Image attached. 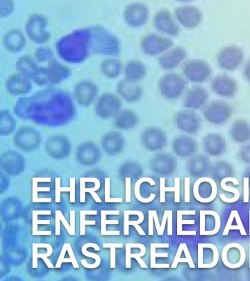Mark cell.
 Here are the masks:
<instances>
[{
  "label": "cell",
  "mask_w": 250,
  "mask_h": 281,
  "mask_svg": "<svg viewBox=\"0 0 250 281\" xmlns=\"http://www.w3.org/2000/svg\"><path fill=\"white\" fill-rule=\"evenodd\" d=\"M15 112L21 118H33L36 115L40 118L45 115L50 116V119L53 115L64 117L75 113L70 97L56 90L43 91L29 98L20 99L15 105Z\"/></svg>",
  "instance_id": "1"
},
{
  "label": "cell",
  "mask_w": 250,
  "mask_h": 281,
  "mask_svg": "<svg viewBox=\"0 0 250 281\" xmlns=\"http://www.w3.org/2000/svg\"><path fill=\"white\" fill-rule=\"evenodd\" d=\"M58 54L65 61L81 63L92 51L89 28L77 29L62 37L56 43Z\"/></svg>",
  "instance_id": "2"
},
{
  "label": "cell",
  "mask_w": 250,
  "mask_h": 281,
  "mask_svg": "<svg viewBox=\"0 0 250 281\" xmlns=\"http://www.w3.org/2000/svg\"><path fill=\"white\" fill-rule=\"evenodd\" d=\"M92 52L105 55H116L121 50L119 40L105 28L100 26L89 28Z\"/></svg>",
  "instance_id": "3"
},
{
  "label": "cell",
  "mask_w": 250,
  "mask_h": 281,
  "mask_svg": "<svg viewBox=\"0 0 250 281\" xmlns=\"http://www.w3.org/2000/svg\"><path fill=\"white\" fill-rule=\"evenodd\" d=\"M71 71L57 60H51L46 67L38 68L33 80L38 86L57 84L68 79Z\"/></svg>",
  "instance_id": "4"
},
{
  "label": "cell",
  "mask_w": 250,
  "mask_h": 281,
  "mask_svg": "<svg viewBox=\"0 0 250 281\" xmlns=\"http://www.w3.org/2000/svg\"><path fill=\"white\" fill-rule=\"evenodd\" d=\"M48 19L40 13H33L27 18L25 24L26 35L31 41L37 44L45 43L50 38L47 31Z\"/></svg>",
  "instance_id": "5"
},
{
  "label": "cell",
  "mask_w": 250,
  "mask_h": 281,
  "mask_svg": "<svg viewBox=\"0 0 250 281\" xmlns=\"http://www.w3.org/2000/svg\"><path fill=\"white\" fill-rule=\"evenodd\" d=\"M184 78L175 73L166 74L159 79L158 89L165 98H177L181 95L186 88Z\"/></svg>",
  "instance_id": "6"
},
{
  "label": "cell",
  "mask_w": 250,
  "mask_h": 281,
  "mask_svg": "<svg viewBox=\"0 0 250 281\" xmlns=\"http://www.w3.org/2000/svg\"><path fill=\"white\" fill-rule=\"evenodd\" d=\"M122 102L119 97L112 93H104L97 100L95 111L102 119L115 117L121 111Z\"/></svg>",
  "instance_id": "7"
},
{
  "label": "cell",
  "mask_w": 250,
  "mask_h": 281,
  "mask_svg": "<svg viewBox=\"0 0 250 281\" xmlns=\"http://www.w3.org/2000/svg\"><path fill=\"white\" fill-rule=\"evenodd\" d=\"M99 92L98 85L91 80H81L74 87L73 96L77 103L88 107L96 100Z\"/></svg>",
  "instance_id": "8"
},
{
  "label": "cell",
  "mask_w": 250,
  "mask_h": 281,
  "mask_svg": "<svg viewBox=\"0 0 250 281\" xmlns=\"http://www.w3.org/2000/svg\"><path fill=\"white\" fill-rule=\"evenodd\" d=\"M149 16L148 8L141 3H130L124 11L125 22L133 27L144 25Z\"/></svg>",
  "instance_id": "9"
},
{
  "label": "cell",
  "mask_w": 250,
  "mask_h": 281,
  "mask_svg": "<svg viewBox=\"0 0 250 281\" xmlns=\"http://www.w3.org/2000/svg\"><path fill=\"white\" fill-rule=\"evenodd\" d=\"M185 77L193 82H202L209 79L211 68L206 62L191 61L186 63L183 68Z\"/></svg>",
  "instance_id": "10"
},
{
  "label": "cell",
  "mask_w": 250,
  "mask_h": 281,
  "mask_svg": "<svg viewBox=\"0 0 250 281\" xmlns=\"http://www.w3.org/2000/svg\"><path fill=\"white\" fill-rule=\"evenodd\" d=\"M14 142L21 149L25 151L34 149L40 143L39 133L31 127H22L14 137Z\"/></svg>",
  "instance_id": "11"
},
{
  "label": "cell",
  "mask_w": 250,
  "mask_h": 281,
  "mask_svg": "<svg viewBox=\"0 0 250 281\" xmlns=\"http://www.w3.org/2000/svg\"><path fill=\"white\" fill-rule=\"evenodd\" d=\"M5 86L8 94L13 96L26 95L32 89L29 78L20 73L10 75L6 79Z\"/></svg>",
  "instance_id": "12"
},
{
  "label": "cell",
  "mask_w": 250,
  "mask_h": 281,
  "mask_svg": "<svg viewBox=\"0 0 250 281\" xmlns=\"http://www.w3.org/2000/svg\"><path fill=\"white\" fill-rule=\"evenodd\" d=\"M204 116L211 123L224 122L230 118L232 111L227 104L222 102H212L204 107Z\"/></svg>",
  "instance_id": "13"
},
{
  "label": "cell",
  "mask_w": 250,
  "mask_h": 281,
  "mask_svg": "<svg viewBox=\"0 0 250 281\" xmlns=\"http://www.w3.org/2000/svg\"><path fill=\"white\" fill-rule=\"evenodd\" d=\"M47 153L54 158H61L70 153L71 144L69 140L62 136H54L47 140Z\"/></svg>",
  "instance_id": "14"
},
{
  "label": "cell",
  "mask_w": 250,
  "mask_h": 281,
  "mask_svg": "<svg viewBox=\"0 0 250 281\" xmlns=\"http://www.w3.org/2000/svg\"><path fill=\"white\" fill-rule=\"evenodd\" d=\"M117 92L125 101L129 103L137 102L141 98L142 95L141 86L137 81L129 80L126 78L119 81L117 85Z\"/></svg>",
  "instance_id": "15"
},
{
  "label": "cell",
  "mask_w": 250,
  "mask_h": 281,
  "mask_svg": "<svg viewBox=\"0 0 250 281\" xmlns=\"http://www.w3.org/2000/svg\"><path fill=\"white\" fill-rule=\"evenodd\" d=\"M100 158V152L96 144L91 142L82 143L77 151V158L81 164L91 165L96 164Z\"/></svg>",
  "instance_id": "16"
},
{
  "label": "cell",
  "mask_w": 250,
  "mask_h": 281,
  "mask_svg": "<svg viewBox=\"0 0 250 281\" xmlns=\"http://www.w3.org/2000/svg\"><path fill=\"white\" fill-rule=\"evenodd\" d=\"M168 39L156 34H149L144 37L141 41V48L145 54L155 55L168 48Z\"/></svg>",
  "instance_id": "17"
},
{
  "label": "cell",
  "mask_w": 250,
  "mask_h": 281,
  "mask_svg": "<svg viewBox=\"0 0 250 281\" xmlns=\"http://www.w3.org/2000/svg\"><path fill=\"white\" fill-rule=\"evenodd\" d=\"M211 88L216 95L230 97L237 92V85L234 79L227 76H218L213 79Z\"/></svg>",
  "instance_id": "18"
},
{
  "label": "cell",
  "mask_w": 250,
  "mask_h": 281,
  "mask_svg": "<svg viewBox=\"0 0 250 281\" xmlns=\"http://www.w3.org/2000/svg\"><path fill=\"white\" fill-rule=\"evenodd\" d=\"M5 48L10 52H18L24 49L26 44V37L19 29H10L3 37Z\"/></svg>",
  "instance_id": "19"
},
{
  "label": "cell",
  "mask_w": 250,
  "mask_h": 281,
  "mask_svg": "<svg viewBox=\"0 0 250 281\" xmlns=\"http://www.w3.org/2000/svg\"><path fill=\"white\" fill-rule=\"evenodd\" d=\"M209 93L203 88L193 87L188 92L184 100V107L188 109H198L207 102Z\"/></svg>",
  "instance_id": "20"
},
{
  "label": "cell",
  "mask_w": 250,
  "mask_h": 281,
  "mask_svg": "<svg viewBox=\"0 0 250 281\" xmlns=\"http://www.w3.org/2000/svg\"><path fill=\"white\" fill-rule=\"evenodd\" d=\"M123 139L119 133H108L103 136L102 145L104 150L109 154L113 155L119 153L123 148Z\"/></svg>",
  "instance_id": "21"
},
{
  "label": "cell",
  "mask_w": 250,
  "mask_h": 281,
  "mask_svg": "<svg viewBox=\"0 0 250 281\" xmlns=\"http://www.w3.org/2000/svg\"><path fill=\"white\" fill-rule=\"evenodd\" d=\"M15 68L19 72V73L33 79L39 67L37 64L36 59L32 56L24 55L20 56L17 60L16 63H15Z\"/></svg>",
  "instance_id": "22"
},
{
  "label": "cell",
  "mask_w": 250,
  "mask_h": 281,
  "mask_svg": "<svg viewBox=\"0 0 250 281\" xmlns=\"http://www.w3.org/2000/svg\"><path fill=\"white\" fill-rule=\"evenodd\" d=\"M142 142L149 149H160L164 142V135L157 129H147L142 134Z\"/></svg>",
  "instance_id": "23"
},
{
  "label": "cell",
  "mask_w": 250,
  "mask_h": 281,
  "mask_svg": "<svg viewBox=\"0 0 250 281\" xmlns=\"http://www.w3.org/2000/svg\"><path fill=\"white\" fill-rule=\"evenodd\" d=\"M147 68L143 62L139 60H131L126 63L125 68V78L137 81L145 77Z\"/></svg>",
  "instance_id": "24"
},
{
  "label": "cell",
  "mask_w": 250,
  "mask_h": 281,
  "mask_svg": "<svg viewBox=\"0 0 250 281\" xmlns=\"http://www.w3.org/2000/svg\"><path fill=\"white\" fill-rule=\"evenodd\" d=\"M122 63L117 58H106L100 63V71L102 75L109 79H115L119 77L122 72Z\"/></svg>",
  "instance_id": "25"
},
{
  "label": "cell",
  "mask_w": 250,
  "mask_h": 281,
  "mask_svg": "<svg viewBox=\"0 0 250 281\" xmlns=\"http://www.w3.org/2000/svg\"><path fill=\"white\" fill-rule=\"evenodd\" d=\"M138 118L130 110L121 111L114 117V126L119 129H129L136 125Z\"/></svg>",
  "instance_id": "26"
},
{
  "label": "cell",
  "mask_w": 250,
  "mask_h": 281,
  "mask_svg": "<svg viewBox=\"0 0 250 281\" xmlns=\"http://www.w3.org/2000/svg\"><path fill=\"white\" fill-rule=\"evenodd\" d=\"M44 248L47 249V252L45 254H39L38 252V247L36 243L32 245V267L33 269L38 268V259H42L45 261L47 268L50 269L55 268L52 265V262L49 260L48 258L52 255L53 249L52 246L49 244L43 243Z\"/></svg>",
  "instance_id": "27"
},
{
  "label": "cell",
  "mask_w": 250,
  "mask_h": 281,
  "mask_svg": "<svg viewBox=\"0 0 250 281\" xmlns=\"http://www.w3.org/2000/svg\"><path fill=\"white\" fill-rule=\"evenodd\" d=\"M176 121H177V125L182 127V128L187 125H190V127H193L195 131L199 125L198 117L193 111H179L176 116Z\"/></svg>",
  "instance_id": "28"
},
{
  "label": "cell",
  "mask_w": 250,
  "mask_h": 281,
  "mask_svg": "<svg viewBox=\"0 0 250 281\" xmlns=\"http://www.w3.org/2000/svg\"><path fill=\"white\" fill-rule=\"evenodd\" d=\"M187 263L189 265L190 268L195 269V263L193 262V259H192L187 245L185 243H181L179 245L175 259H174L173 263H172V269L177 268L178 263Z\"/></svg>",
  "instance_id": "29"
},
{
  "label": "cell",
  "mask_w": 250,
  "mask_h": 281,
  "mask_svg": "<svg viewBox=\"0 0 250 281\" xmlns=\"http://www.w3.org/2000/svg\"><path fill=\"white\" fill-rule=\"evenodd\" d=\"M16 121L9 111L1 110L0 112V129L2 135H8L13 132Z\"/></svg>",
  "instance_id": "30"
},
{
  "label": "cell",
  "mask_w": 250,
  "mask_h": 281,
  "mask_svg": "<svg viewBox=\"0 0 250 281\" xmlns=\"http://www.w3.org/2000/svg\"><path fill=\"white\" fill-rule=\"evenodd\" d=\"M156 248H169V244H157L152 243L150 245V268H169L170 265L168 263L165 264H158L156 263V258H166L168 256V253H161L157 254L156 253Z\"/></svg>",
  "instance_id": "31"
},
{
  "label": "cell",
  "mask_w": 250,
  "mask_h": 281,
  "mask_svg": "<svg viewBox=\"0 0 250 281\" xmlns=\"http://www.w3.org/2000/svg\"><path fill=\"white\" fill-rule=\"evenodd\" d=\"M195 215L194 210H179L177 211V236H196V231H184L182 230L183 224H195V220H183V215Z\"/></svg>",
  "instance_id": "32"
},
{
  "label": "cell",
  "mask_w": 250,
  "mask_h": 281,
  "mask_svg": "<svg viewBox=\"0 0 250 281\" xmlns=\"http://www.w3.org/2000/svg\"><path fill=\"white\" fill-rule=\"evenodd\" d=\"M132 248L131 244L126 245V268L130 269L131 266V259L132 258L136 260L142 268L147 269V265L141 259V257L145 255L146 247L142 244H139L138 248L140 249V252L138 254H131V249Z\"/></svg>",
  "instance_id": "33"
},
{
  "label": "cell",
  "mask_w": 250,
  "mask_h": 281,
  "mask_svg": "<svg viewBox=\"0 0 250 281\" xmlns=\"http://www.w3.org/2000/svg\"><path fill=\"white\" fill-rule=\"evenodd\" d=\"M89 247H93L95 250L98 251V252H100V248L96 244L87 243L85 245H84V247H83L82 249L83 255L86 256V257L92 258V259L96 260V263H95L94 264H89V263H86V261H82V265L83 267H84V268L86 269L98 268L100 264H101V258H100V256L98 255V254H93V253L89 252V251L87 250Z\"/></svg>",
  "instance_id": "34"
},
{
  "label": "cell",
  "mask_w": 250,
  "mask_h": 281,
  "mask_svg": "<svg viewBox=\"0 0 250 281\" xmlns=\"http://www.w3.org/2000/svg\"><path fill=\"white\" fill-rule=\"evenodd\" d=\"M47 214L50 215V211H44V210H38V211L33 212L32 218V235L33 236H51L52 232L50 231H38V225H45V224H50V220H39L38 219V215H44Z\"/></svg>",
  "instance_id": "35"
},
{
  "label": "cell",
  "mask_w": 250,
  "mask_h": 281,
  "mask_svg": "<svg viewBox=\"0 0 250 281\" xmlns=\"http://www.w3.org/2000/svg\"><path fill=\"white\" fill-rule=\"evenodd\" d=\"M165 178H160V202H165V192H175V202H180V178H175V187H165Z\"/></svg>",
  "instance_id": "36"
},
{
  "label": "cell",
  "mask_w": 250,
  "mask_h": 281,
  "mask_svg": "<svg viewBox=\"0 0 250 281\" xmlns=\"http://www.w3.org/2000/svg\"><path fill=\"white\" fill-rule=\"evenodd\" d=\"M67 250H68V243L65 244L63 245L62 250H61V254H60L59 259H58L57 262H56L55 268L59 269L61 267V265L63 263H70L73 265V268L75 269H79V265L78 262H77V259H76L75 254H74L73 248H72L71 245L69 246V249H68V256L69 258H66Z\"/></svg>",
  "instance_id": "37"
},
{
  "label": "cell",
  "mask_w": 250,
  "mask_h": 281,
  "mask_svg": "<svg viewBox=\"0 0 250 281\" xmlns=\"http://www.w3.org/2000/svg\"><path fill=\"white\" fill-rule=\"evenodd\" d=\"M107 215H119V211H102L101 213V236H120V231H107V224H119V220H107L106 217Z\"/></svg>",
  "instance_id": "38"
},
{
  "label": "cell",
  "mask_w": 250,
  "mask_h": 281,
  "mask_svg": "<svg viewBox=\"0 0 250 281\" xmlns=\"http://www.w3.org/2000/svg\"><path fill=\"white\" fill-rule=\"evenodd\" d=\"M130 213L128 210L124 212V235L125 236H129V226L133 225L134 226L135 229L137 230L139 235L140 236H145V233L144 232L143 230L140 227L139 224H141L144 221V215L143 213H141V215H139V219L137 221H130L128 219V216H129Z\"/></svg>",
  "instance_id": "39"
},
{
  "label": "cell",
  "mask_w": 250,
  "mask_h": 281,
  "mask_svg": "<svg viewBox=\"0 0 250 281\" xmlns=\"http://www.w3.org/2000/svg\"><path fill=\"white\" fill-rule=\"evenodd\" d=\"M227 181H232L233 183H235V184H239V182L237 181V180L236 178H225L224 179H223V181H221V185L222 189L225 191H229V192H233L234 194V198H227L225 197V194H221V198L222 200L224 201L225 202L227 203H234L236 202L239 200V198H240V193H239V191L237 190V189L234 188V187L228 186V185H226V183Z\"/></svg>",
  "instance_id": "40"
},
{
  "label": "cell",
  "mask_w": 250,
  "mask_h": 281,
  "mask_svg": "<svg viewBox=\"0 0 250 281\" xmlns=\"http://www.w3.org/2000/svg\"><path fill=\"white\" fill-rule=\"evenodd\" d=\"M61 221L63 226L66 228L67 231L69 233L70 236H75V212L71 211L70 213V225L68 224V221L63 216L62 213L59 210L55 212V222Z\"/></svg>",
  "instance_id": "41"
},
{
  "label": "cell",
  "mask_w": 250,
  "mask_h": 281,
  "mask_svg": "<svg viewBox=\"0 0 250 281\" xmlns=\"http://www.w3.org/2000/svg\"><path fill=\"white\" fill-rule=\"evenodd\" d=\"M86 182V178H82L80 179V201L82 203L85 202V192H89L91 194L94 198L96 202L102 203V200L100 198L98 197V194L96 193V191L99 190L100 188V182L98 181L97 182L96 187L93 188H85V183Z\"/></svg>",
  "instance_id": "42"
},
{
  "label": "cell",
  "mask_w": 250,
  "mask_h": 281,
  "mask_svg": "<svg viewBox=\"0 0 250 281\" xmlns=\"http://www.w3.org/2000/svg\"><path fill=\"white\" fill-rule=\"evenodd\" d=\"M56 196H55V201L56 203H59L61 201L60 199V192H64V191H70L71 193H70V202L74 203L75 201V178H71L70 179V187L68 188H61L60 187L61 185V180L59 178H56Z\"/></svg>",
  "instance_id": "43"
},
{
  "label": "cell",
  "mask_w": 250,
  "mask_h": 281,
  "mask_svg": "<svg viewBox=\"0 0 250 281\" xmlns=\"http://www.w3.org/2000/svg\"><path fill=\"white\" fill-rule=\"evenodd\" d=\"M145 181L149 182V183H150L151 185H155V182L154 181V180L151 179V178H140V179H139L138 180V181H137L136 183H135V188H134L135 196V197H136V199H138V200L140 201V202L149 203L151 202V201L154 200L155 197H156V195H155L154 194H151L150 197L147 198V199H144V198H142L141 196H140V185H141L142 183H143V182H145Z\"/></svg>",
  "instance_id": "44"
},
{
  "label": "cell",
  "mask_w": 250,
  "mask_h": 281,
  "mask_svg": "<svg viewBox=\"0 0 250 281\" xmlns=\"http://www.w3.org/2000/svg\"><path fill=\"white\" fill-rule=\"evenodd\" d=\"M53 51L48 47H40L36 49L34 53V58L36 61L45 62L47 61H51L52 59Z\"/></svg>",
  "instance_id": "45"
},
{
  "label": "cell",
  "mask_w": 250,
  "mask_h": 281,
  "mask_svg": "<svg viewBox=\"0 0 250 281\" xmlns=\"http://www.w3.org/2000/svg\"><path fill=\"white\" fill-rule=\"evenodd\" d=\"M14 10H15V4L13 1H10V0L0 1V15L1 17H7L11 15Z\"/></svg>",
  "instance_id": "46"
},
{
  "label": "cell",
  "mask_w": 250,
  "mask_h": 281,
  "mask_svg": "<svg viewBox=\"0 0 250 281\" xmlns=\"http://www.w3.org/2000/svg\"><path fill=\"white\" fill-rule=\"evenodd\" d=\"M86 215H97V212L94 210L91 211H82L80 213V235L85 236L86 235V225H95V221H86L85 217Z\"/></svg>",
  "instance_id": "47"
},
{
  "label": "cell",
  "mask_w": 250,
  "mask_h": 281,
  "mask_svg": "<svg viewBox=\"0 0 250 281\" xmlns=\"http://www.w3.org/2000/svg\"><path fill=\"white\" fill-rule=\"evenodd\" d=\"M204 248H211L214 252V260L211 263H203L200 268H212L217 265L218 261H219V252L216 246L213 244H202Z\"/></svg>",
  "instance_id": "48"
},
{
  "label": "cell",
  "mask_w": 250,
  "mask_h": 281,
  "mask_svg": "<svg viewBox=\"0 0 250 281\" xmlns=\"http://www.w3.org/2000/svg\"><path fill=\"white\" fill-rule=\"evenodd\" d=\"M206 215H211L215 217V220H216V226H215L214 229L212 231H204L201 236H214V235L216 234L220 231L221 226V217H220L219 215L216 212L211 211V210H204Z\"/></svg>",
  "instance_id": "49"
},
{
  "label": "cell",
  "mask_w": 250,
  "mask_h": 281,
  "mask_svg": "<svg viewBox=\"0 0 250 281\" xmlns=\"http://www.w3.org/2000/svg\"><path fill=\"white\" fill-rule=\"evenodd\" d=\"M104 248L111 249V268H116V249L123 248V244H104Z\"/></svg>",
  "instance_id": "50"
},
{
  "label": "cell",
  "mask_w": 250,
  "mask_h": 281,
  "mask_svg": "<svg viewBox=\"0 0 250 281\" xmlns=\"http://www.w3.org/2000/svg\"><path fill=\"white\" fill-rule=\"evenodd\" d=\"M123 199L116 198V199H111L110 198V179L109 178L105 180V202L107 203H121Z\"/></svg>",
  "instance_id": "51"
},
{
  "label": "cell",
  "mask_w": 250,
  "mask_h": 281,
  "mask_svg": "<svg viewBox=\"0 0 250 281\" xmlns=\"http://www.w3.org/2000/svg\"><path fill=\"white\" fill-rule=\"evenodd\" d=\"M235 219L237 221V226L240 228V232L242 236H247V233H246V229H245L244 224L242 223V221H241L240 216H239V214L238 213L237 210L235 211Z\"/></svg>",
  "instance_id": "52"
},
{
  "label": "cell",
  "mask_w": 250,
  "mask_h": 281,
  "mask_svg": "<svg viewBox=\"0 0 250 281\" xmlns=\"http://www.w3.org/2000/svg\"><path fill=\"white\" fill-rule=\"evenodd\" d=\"M171 210H166L165 211L164 215H163V221L161 226H160V236H163L164 233V230L165 227V224H166L167 220H168L169 215L172 213Z\"/></svg>",
  "instance_id": "53"
},
{
  "label": "cell",
  "mask_w": 250,
  "mask_h": 281,
  "mask_svg": "<svg viewBox=\"0 0 250 281\" xmlns=\"http://www.w3.org/2000/svg\"><path fill=\"white\" fill-rule=\"evenodd\" d=\"M185 202H190V179L185 178Z\"/></svg>",
  "instance_id": "54"
},
{
  "label": "cell",
  "mask_w": 250,
  "mask_h": 281,
  "mask_svg": "<svg viewBox=\"0 0 250 281\" xmlns=\"http://www.w3.org/2000/svg\"><path fill=\"white\" fill-rule=\"evenodd\" d=\"M131 178H126V202L131 201Z\"/></svg>",
  "instance_id": "55"
},
{
  "label": "cell",
  "mask_w": 250,
  "mask_h": 281,
  "mask_svg": "<svg viewBox=\"0 0 250 281\" xmlns=\"http://www.w3.org/2000/svg\"><path fill=\"white\" fill-rule=\"evenodd\" d=\"M249 178H244V202H249Z\"/></svg>",
  "instance_id": "56"
},
{
  "label": "cell",
  "mask_w": 250,
  "mask_h": 281,
  "mask_svg": "<svg viewBox=\"0 0 250 281\" xmlns=\"http://www.w3.org/2000/svg\"><path fill=\"white\" fill-rule=\"evenodd\" d=\"M205 216L206 213L204 210H201L200 211V235L202 234L206 231L205 230Z\"/></svg>",
  "instance_id": "57"
},
{
  "label": "cell",
  "mask_w": 250,
  "mask_h": 281,
  "mask_svg": "<svg viewBox=\"0 0 250 281\" xmlns=\"http://www.w3.org/2000/svg\"><path fill=\"white\" fill-rule=\"evenodd\" d=\"M203 246L202 244H198V268L200 269L201 266L203 264Z\"/></svg>",
  "instance_id": "58"
},
{
  "label": "cell",
  "mask_w": 250,
  "mask_h": 281,
  "mask_svg": "<svg viewBox=\"0 0 250 281\" xmlns=\"http://www.w3.org/2000/svg\"></svg>",
  "instance_id": "59"
},
{
  "label": "cell",
  "mask_w": 250,
  "mask_h": 281,
  "mask_svg": "<svg viewBox=\"0 0 250 281\" xmlns=\"http://www.w3.org/2000/svg\"></svg>",
  "instance_id": "60"
}]
</instances>
